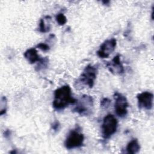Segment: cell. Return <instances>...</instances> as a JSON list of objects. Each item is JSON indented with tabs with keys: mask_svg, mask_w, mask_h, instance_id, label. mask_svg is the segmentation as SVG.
<instances>
[{
	"mask_svg": "<svg viewBox=\"0 0 154 154\" xmlns=\"http://www.w3.org/2000/svg\"><path fill=\"white\" fill-rule=\"evenodd\" d=\"M84 141V136L83 134L78 130L73 129L67 136L64 141V146L67 149L78 148L83 145Z\"/></svg>",
	"mask_w": 154,
	"mask_h": 154,
	"instance_id": "5b68a950",
	"label": "cell"
},
{
	"mask_svg": "<svg viewBox=\"0 0 154 154\" xmlns=\"http://www.w3.org/2000/svg\"><path fill=\"white\" fill-rule=\"evenodd\" d=\"M111 103V100L108 98H103L100 101V106L102 108H107L109 106Z\"/></svg>",
	"mask_w": 154,
	"mask_h": 154,
	"instance_id": "2e32d148",
	"label": "cell"
},
{
	"mask_svg": "<svg viewBox=\"0 0 154 154\" xmlns=\"http://www.w3.org/2000/svg\"><path fill=\"white\" fill-rule=\"evenodd\" d=\"M76 99L72 97L71 88L69 85H64L54 91L52 106L57 111L64 109L70 104H73Z\"/></svg>",
	"mask_w": 154,
	"mask_h": 154,
	"instance_id": "6da1fadb",
	"label": "cell"
},
{
	"mask_svg": "<svg viewBox=\"0 0 154 154\" xmlns=\"http://www.w3.org/2000/svg\"><path fill=\"white\" fill-rule=\"evenodd\" d=\"M10 134V131H8V130H7V131L5 132V133H4V136H5V137H7V135H9Z\"/></svg>",
	"mask_w": 154,
	"mask_h": 154,
	"instance_id": "ac0fdd59",
	"label": "cell"
},
{
	"mask_svg": "<svg viewBox=\"0 0 154 154\" xmlns=\"http://www.w3.org/2000/svg\"><path fill=\"white\" fill-rule=\"evenodd\" d=\"M138 105L140 109L150 110L153 106V94L149 91H143L137 96Z\"/></svg>",
	"mask_w": 154,
	"mask_h": 154,
	"instance_id": "ba28073f",
	"label": "cell"
},
{
	"mask_svg": "<svg viewBox=\"0 0 154 154\" xmlns=\"http://www.w3.org/2000/svg\"><path fill=\"white\" fill-rule=\"evenodd\" d=\"M36 47L40 49H41L42 51H48L50 49V47L49 46L46 44V43H38Z\"/></svg>",
	"mask_w": 154,
	"mask_h": 154,
	"instance_id": "9a60e30c",
	"label": "cell"
},
{
	"mask_svg": "<svg viewBox=\"0 0 154 154\" xmlns=\"http://www.w3.org/2000/svg\"><path fill=\"white\" fill-rule=\"evenodd\" d=\"M102 2L103 3H105V4H108V3H109V1H102Z\"/></svg>",
	"mask_w": 154,
	"mask_h": 154,
	"instance_id": "d6986e66",
	"label": "cell"
},
{
	"mask_svg": "<svg viewBox=\"0 0 154 154\" xmlns=\"http://www.w3.org/2000/svg\"><path fill=\"white\" fill-rule=\"evenodd\" d=\"M118 122L117 119L111 114H107L103 119L101 126L102 135L104 139L109 138L117 131Z\"/></svg>",
	"mask_w": 154,
	"mask_h": 154,
	"instance_id": "3957f363",
	"label": "cell"
},
{
	"mask_svg": "<svg viewBox=\"0 0 154 154\" xmlns=\"http://www.w3.org/2000/svg\"><path fill=\"white\" fill-rule=\"evenodd\" d=\"M55 19L60 25H64L67 22V18L63 13H58L55 16Z\"/></svg>",
	"mask_w": 154,
	"mask_h": 154,
	"instance_id": "4fadbf2b",
	"label": "cell"
},
{
	"mask_svg": "<svg viewBox=\"0 0 154 154\" xmlns=\"http://www.w3.org/2000/svg\"><path fill=\"white\" fill-rule=\"evenodd\" d=\"M115 99L114 109L115 112L120 117H124L128 114V107L129 106L126 97L122 94L116 92L114 94Z\"/></svg>",
	"mask_w": 154,
	"mask_h": 154,
	"instance_id": "8992f818",
	"label": "cell"
},
{
	"mask_svg": "<svg viewBox=\"0 0 154 154\" xmlns=\"http://www.w3.org/2000/svg\"><path fill=\"white\" fill-rule=\"evenodd\" d=\"M117 45V40L114 38H111L105 40L100 46L99 50L96 54L99 58H106L110 54H111L115 49Z\"/></svg>",
	"mask_w": 154,
	"mask_h": 154,
	"instance_id": "52a82bcc",
	"label": "cell"
},
{
	"mask_svg": "<svg viewBox=\"0 0 154 154\" xmlns=\"http://www.w3.org/2000/svg\"><path fill=\"white\" fill-rule=\"evenodd\" d=\"M49 62V60L45 57V58H42L40 59V60L38 62V65L36 66V70L37 71H40V70L44 69V68H46Z\"/></svg>",
	"mask_w": 154,
	"mask_h": 154,
	"instance_id": "7c38bea8",
	"label": "cell"
},
{
	"mask_svg": "<svg viewBox=\"0 0 154 154\" xmlns=\"http://www.w3.org/2000/svg\"><path fill=\"white\" fill-rule=\"evenodd\" d=\"M60 125L58 121H55V122H54L53 125H52V128L55 131H58V129H60Z\"/></svg>",
	"mask_w": 154,
	"mask_h": 154,
	"instance_id": "e0dca14e",
	"label": "cell"
},
{
	"mask_svg": "<svg viewBox=\"0 0 154 154\" xmlns=\"http://www.w3.org/2000/svg\"><path fill=\"white\" fill-rule=\"evenodd\" d=\"M97 73V68L91 64L87 65L81 73L78 81L84 85L92 88Z\"/></svg>",
	"mask_w": 154,
	"mask_h": 154,
	"instance_id": "277c9868",
	"label": "cell"
},
{
	"mask_svg": "<svg viewBox=\"0 0 154 154\" xmlns=\"http://www.w3.org/2000/svg\"><path fill=\"white\" fill-rule=\"evenodd\" d=\"M126 152L128 153L135 154L139 152L140 149V146L138 143V141L137 138L132 139L127 145L126 147Z\"/></svg>",
	"mask_w": 154,
	"mask_h": 154,
	"instance_id": "8fae6325",
	"label": "cell"
},
{
	"mask_svg": "<svg viewBox=\"0 0 154 154\" xmlns=\"http://www.w3.org/2000/svg\"><path fill=\"white\" fill-rule=\"evenodd\" d=\"M106 67L109 72L114 75H122L124 72V67L120 61V55H116L111 62L106 64Z\"/></svg>",
	"mask_w": 154,
	"mask_h": 154,
	"instance_id": "9c48e42d",
	"label": "cell"
},
{
	"mask_svg": "<svg viewBox=\"0 0 154 154\" xmlns=\"http://www.w3.org/2000/svg\"><path fill=\"white\" fill-rule=\"evenodd\" d=\"M23 55L25 58L27 60V61L31 64H33L35 62H38L42 58L38 55L35 48H34L27 49L24 52Z\"/></svg>",
	"mask_w": 154,
	"mask_h": 154,
	"instance_id": "30bf717a",
	"label": "cell"
},
{
	"mask_svg": "<svg viewBox=\"0 0 154 154\" xmlns=\"http://www.w3.org/2000/svg\"><path fill=\"white\" fill-rule=\"evenodd\" d=\"M76 105L73 109L74 112L81 116H88L91 114L93 107V99L91 96L84 94L76 101Z\"/></svg>",
	"mask_w": 154,
	"mask_h": 154,
	"instance_id": "7a4b0ae2",
	"label": "cell"
},
{
	"mask_svg": "<svg viewBox=\"0 0 154 154\" xmlns=\"http://www.w3.org/2000/svg\"><path fill=\"white\" fill-rule=\"evenodd\" d=\"M51 28L48 27L46 26L45 24V18L44 19H41L40 20L39 23V31L41 32H47L49 31Z\"/></svg>",
	"mask_w": 154,
	"mask_h": 154,
	"instance_id": "5bb4252c",
	"label": "cell"
}]
</instances>
